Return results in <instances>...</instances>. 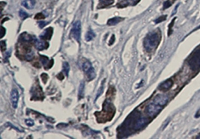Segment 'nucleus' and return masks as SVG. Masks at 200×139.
I'll use <instances>...</instances> for the list:
<instances>
[{
	"label": "nucleus",
	"mask_w": 200,
	"mask_h": 139,
	"mask_svg": "<svg viewBox=\"0 0 200 139\" xmlns=\"http://www.w3.org/2000/svg\"><path fill=\"white\" fill-rule=\"evenodd\" d=\"M160 41V36L157 32L150 33L144 40V46L148 52H151L158 45Z\"/></svg>",
	"instance_id": "nucleus-1"
},
{
	"label": "nucleus",
	"mask_w": 200,
	"mask_h": 139,
	"mask_svg": "<svg viewBox=\"0 0 200 139\" xmlns=\"http://www.w3.org/2000/svg\"><path fill=\"white\" fill-rule=\"evenodd\" d=\"M71 34L72 36L73 37L75 40L77 41L78 43L80 42V38H81V23L80 21L77 20L73 23V27L71 29Z\"/></svg>",
	"instance_id": "nucleus-2"
},
{
	"label": "nucleus",
	"mask_w": 200,
	"mask_h": 139,
	"mask_svg": "<svg viewBox=\"0 0 200 139\" xmlns=\"http://www.w3.org/2000/svg\"><path fill=\"white\" fill-rule=\"evenodd\" d=\"M83 70L87 74L88 79L89 80H92L95 77V73H94V68H92V64L89 61H86L83 64Z\"/></svg>",
	"instance_id": "nucleus-3"
},
{
	"label": "nucleus",
	"mask_w": 200,
	"mask_h": 139,
	"mask_svg": "<svg viewBox=\"0 0 200 139\" xmlns=\"http://www.w3.org/2000/svg\"><path fill=\"white\" fill-rule=\"evenodd\" d=\"M189 65L193 69L200 68V50L196 51L189 61Z\"/></svg>",
	"instance_id": "nucleus-4"
},
{
	"label": "nucleus",
	"mask_w": 200,
	"mask_h": 139,
	"mask_svg": "<svg viewBox=\"0 0 200 139\" xmlns=\"http://www.w3.org/2000/svg\"><path fill=\"white\" fill-rule=\"evenodd\" d=\"M162 107L163 106H161V105H157L155 104V103L149 104L146 108L147 114H148L150 117L155 116L161 111V110L162 109Z\"/></svg>",
	"instance_id": "nucleus-5"
},
{
	"label": "nucleus",
	"mask_w": 200,
	"mask_h": 139,
	"mask_svg": "<svg viewBox=\"0 0 200 139\" xmlns=\"http://www.w3.org/2000/svg\"><path fill=\"white\" fill-rule=\"evenodd\" d=\"M168 100H169V98L167 96L164 94H158L154 99V103L161 105V106H164L168 103Z\"/></svg>",
	"instance_id": "nucleus-6"
},
{
	"label": "nucleus",
	"mask_w": 200,
	"mask_h": 139,
	"mask_svg": "<svg viewBox=\"0 0 200 139\" xmlns=\"http://www.w3.org/2000/svg\"><path fill=\"white\" fill-rule=\"evenodd\" d=\"M19 100V93L17 91V89H13L11 93V102L12 103V106L14 108L17 107Z\"/></svg>",
	"instance_id": "nucleus-7"
},
{
	"label": "nucleus",
	"mask_w": 200,
	"mask_h": 139,
	"mask_svg": "<svg viewBox=\"0 0 200 139\" xmlns=\"http://www.w3.org/2000/svg\"><path fill=\"white\" fill-rule=\"evenodd\" d=\"M49 44L44 41H41V40L35 39V46L38 50H44V49H47Z\"/></svg>",
	"instance_id": "nucleus-8"
},
{
	"label": "nucleus",
	"mask_w": 200,
	"mask_h": 139,
	"mask_svg": "<svg viewBox=\"0 0 200 139\" xmlns=\"http://www.w3.org/2000/svg\"><path fill=\"white\" fill-rule=\"evenodd\" d=\"M172 84H173V81L171 79H169V80L165 81L162 84H161V85L159 86V89L161 91H167L172 88Z\"/></svg>",
	"instance_id": "nucleus-9"
},
{
	"label": "nucleus",
	"mask_w": 200,
	"mask_h": 139,
	"mask_svg": "<svg viewBox=\"0 0 200 139\" xmlns=\"http://www.w3.org/2000/svg\"><path fill=\"white\" fill-rule=\"evenodd\" d=\"M36 0H24L22 2V5L26 9H33L36 6Z\"/></svg>",
	"instance_id": "nucleus-10"
},
{
	"label": "nucleus",
	"mask_w": 200,
	"mask_h": 139,
	"mask_svg": "<svg viewBox=\"0 0 200 139\" xmlns=\"http://www.w3.org/2000/svg\"><path fill=\"white\" fill-rule=\"evenodd\" d=\"M148 121L145 117H140L138 121H137V123L135 124V126H134V128L136 129H140L142 128L143 127H145V124H147Z\"/></svg>",
	"instance_id": "nucleus-11"
},
{
	"label": "nucleus",
	"mask_w": 200,
	"mask_h": 139,
	"mask_svg": "<svg viewBox=\"0 0 200 139\" xmlns=\"http://www.w3.org/2000/svg\"><path fill=\"white\" fill-rule=\"evenodd\" d=\"M122 20L123 19L121 18V17H114V18L110 19V20H108V22H107V24H108L109 25H114L118 24V23H120Z\"/></svg>",
	"instance_id": "nucleus-12"
},
{
	"label": "nucleus",
	"mask_w": 200,
	"mask_h": 139,
	"mask_svg": "<svg viewBox=\"0 0 200 139\" xmlns=\"http://www.w3.org/2000/svg\"><path fill=\"white\" fill-rule=\"evenodd\" d=\"M41 61H42L43 65H44V68H45L46 70H48L49 68H50V67H49V65H49V59H48L47 57H46V56H41Z\"/></svg>",
	"instance_id": "nucleus-13"
},
{
	"label": "nucleus",
	"mask_w": 200,
	"mask_h": 139,
	"mask_svg": "<svg viewBox=\"0 0 200 139\" xmlns=\"http://www.w3.org/2000/svg\"><path fill=\"white\" fill-rule=\"evenodd\" d=\"M94 37H95V34L94 33V31H92V30H89V31L86 33V40L87 41H90L93 39Z\"/></svg>",
	"instance_id": "nucleus-14"
},
{
	"label": "nucleus",
	"mask_w": 200,
	"mask_h": 139,
	"mask_svg": "<svg viewBox=\"0 0 200 139\" xmlns=\"http://www.w3.org/2000/svg\"><path fill=\"white\" fill-rule=\"evenodd\" d=\"M63 70L65 72V75L66 76H68V73H69V70H70V66L68 65V62H65L63 64Z\"/></svg>",
	"instance_id": "nucleus-15"
},
{
	"label": "nucleus",
	"mask_w": 200,
	"mask_h": 139,
	"mask_svg": "<svg viewBox=\"0 0 200 139\" xmlns=\"http://www.w3.org/2000/svg\"><path fill=\"white\" fill-rule=\"evenodd\" d=\"M21 39H23L24 41H32V37L29 35H28L27 33H24L21 35Z\"/></svg>",
	"instance_id": "nucleus-16"
},
{
	"label": "nucleus",
	"mask_w": 200,
	"mask_h": 139,
	"mask_svg": "<svg viewBox=\"0 0 200 139\" xmlns=\"http://www.w3.org/2000/svg\"><path fill=\"white\" fill-rule=\"evenodd\" d=\"M83 93H84V83H81L79 88V97L80 98L83 97Z\"/></svg>",
	"instance_id": "nucleus-17"
},
{
	"label": "nucleus",
	"mask_w": 200,
	"mask_h": 139,
	"mask_svg": "<svg viewBox=\"0 0 200 139\" xmlns=\"http://www.w3.org/2000/svg\"><path fill=\"white\" fill-rule=\"evenodd\" d=\"M20 17H21L23 20H24V19L27 18V17H29V15H28V14H27L26 12H24L23 10H20Z\"/></svg>",
	"instance_id": "nucleus-18"
},
{
	"label": "nucleus",
	"mask_w": 200,
	"mask_h": 139,
	"mask_svg": "<svg viewBox=\"0 0 200 139\" xmlns=\"http://www.w3.org/2000/svg\"><path fill=\"white\" fill-rule=\"evenodd\" d=\"M25 59H26V60H28V61L32 60V59L33 58V52H29L28 54H26V55H25Z\"/></svg>",
	"instance_id": "nucleus-19"
},
{
	"label": "nucleus",
	"mask_w": 200,
	"mask_h": 139,
	"mask_svg": "<svg viewBox=\"0 0 200 139\" xmlns=\"http://www.w3.org/2000/svg\"><path fill=\"white\" fill-rule=\"evenodd\" d=\"M25 123H26L27 126H29V127H32V126L34 125V122H33L32 120H26Z\"/></svg>",
	"instance_id": "nucleus-20"
},
{
	"label": "nucleus",
	"mask_w": 200,
	"mask_h": 139,
	"mask_svg": "<svg viewBox=\"0 0 200 139\" xmlns=\"http://www.w3.org/2000/svg\"><path fill=\"white\" fill-rule=\"evenodd\" d=\"M44 16H43V14H41V13H40V14H38L36 16V19H37V20H40V19L41 20V19H44Z\"/></svg>",
	"instance_id": "nucleus-21"
},
{
	"label": "nucleus",
	"mask_w": 200,
	"mask_h": 139,
	"mask_svg": "<svg viewBox=\"0 0 200 139\" xmlns=\"http://www.w3.org/2000/svg\"><path fill=\"white\" fill-rule=\"evenodd\" d=\"M165 19H166V16H164V17H161L155 21V23H160V22L161 21H164Z\"/></svg>",
	"instance_id": "nucleus-22"
},
{
	"label": "nucleus",
	"mask_w": 200,
	"mask_h": 139,
	"mask_svg": "<svg viewBox=\"0 0 200 139\" xmlns=\"http://www.w3.org/2000/svg\"><path fill=\"white\" fill-rule=\"evenodd\" d=\"M5 41H1V49H2V51H5Z\"/></svg>",
	"instance_id": "nucleus-23"
},
{
	"label": "nucleus",
	"mask_w": 200,
	"mask_h": 139,
	"mask_svg": "<svg viewBox=\"0 0 200 139\" xmlns=\"http://www.w3.org/2000/svg\"><path fill=\"white\" fill-rule=\"evenodd\" d=\"M195 117H196V118L200 117V108H199V110H198L197 111H196V114H195Z\"/></svg>",
	"instance_id": "nucleus-24"
}]
</instances>
